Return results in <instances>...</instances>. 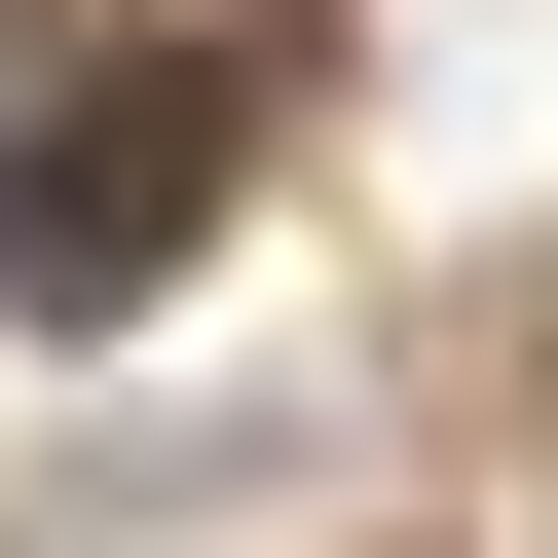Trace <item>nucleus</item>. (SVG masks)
Here are the masks:
<instances>
[{"label":"nucleus","mask_w":558,"mask_h":558,"mask_svg":"<svg viewBox=\"0 0 558 558\" xmlns=\"http://www.w3.org/2000/svg\"><path fill=\"white\" fill-rule=\"evenodd\" d=\"M186 186H223V112H186V75H149V112H38V186H0V299H75V336H112L149 260H186Z\"/></svg>","instance_id":"1"}]
</instances>
